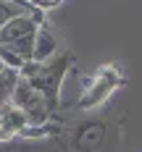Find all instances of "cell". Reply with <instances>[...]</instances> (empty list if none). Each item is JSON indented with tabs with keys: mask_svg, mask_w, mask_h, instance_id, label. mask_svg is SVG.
<instances>
[{
	"mask_svg": "<svg viewBox=\"0 0 142 152\" xmlns=\"http://www.w3.org/2000/svg\"><path fill=\"white\" fill-rule=\"evenodd\" d=\"M121 81H124V76H121V71H118V66H103V68L97 71V76L92 79L90 89L84 92V97L79 100V105H82V107L100 105V102H103V100H105Z\"/></svg>",
	"mask_w": 142,
	"mask_h": 152,
	"instance_id": "cell-1",
	"label": "cell"
},
{
	"mask_svg": "<svg viewBox=\"0 0 142 152\" xmlns=\"http://www.w3.org/2000/svg\"><path fill=\"white\" fill-rule=\"evenodd\" d=\"M3 71H8V68H5V63L0 61V74H3Z\"/></svg>",
	"mask_w": 142,
	"mask_h": 152,
	"instance_id": "cell-5",
	"label": "cell"
},
{
	"mask_svg": "<svg viewBox=\"0 0 142 152\" xmlns=\"http://www.w3.org/2000/svg\"><path fill=\"white\" fill-rule=\"evenodd\" d=\"M61 0H29V5L34 11H47V8H55Z\"/></svg>",
	"mask_w": 142,
	"mask_h": 152,
	"instance_id": "cell-4",
	"label": "cell"
},
{
	"mask_svg": "<svg viewBox=\"0 0 142 152\" xmlns=\"http://www.w3.org/2000/svg\"><path fill=\"white\" fill-rule=\"evenodd\" d=\"M58 34L50 29V26H45V24H40V29H37V34H34V58L32 61L37 63H50L58 58Z\"/></svg>",
	"mask_w": 142,
	"mask_h": 152,
	"instance_id": "cell-2",
	"label": "cell"
},
{
	"mask_svg": "<svg viewBox=\"0 0 142 152\" xmlns=\"http://www.w3.org/2000/svg\"><path fill=\"white\" fill-rule=\"evenodd\" d=\"M24 11H32V8H29V5L16 3V0H0V26H3L5 21H11L13 16L24 13Z\"/></svg>",
	"mask_w": 142,
	"mask_h": 152,
	"instance_id": "cell-3",
	"label": "cell"
}]
</instances>
